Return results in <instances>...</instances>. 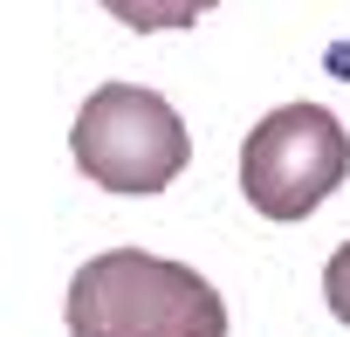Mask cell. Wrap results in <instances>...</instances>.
Listing matches in <instances>:
<instances>
[{"label": "cell", "instance_id": "obj_2", "mask_svg": "<svg viewBox=\"0 0 350 337\" xmlns=\"http://www.w3.org/2000/svg\"><path fill=\"white\" fill-rule=\"evenodd\" d=\"M69 151H76V173H90L103 193H165L186 173L193 138H186V117L172 110L158 90L103 83L76 110Z\"/></svg>", "mask_w": 350, "mask_h": 337}, {"label": "cell", "instance_id": "obj_3", "mask_svg": "<svg viewBox=\"0 0 350 337\" xmlns=\"http://www.w3.org/2000/svg\"><path fill=\"white\" fill-rule=\"evenodd\" d=\"M350 173V138L323 103H282L268 110L241 145V193L268 221H309Z\"/></svg>", "mask_w": 350, "mask_h": 337}, {"label": "cell", "instance_id": "obj_1", "mask_svg": "<svg viewBox=\"0 0 350 337\" xmlns=\"http://www.w3.org/2000/svg\"><path fill=\"white\" fill-rule=\"evenodd\" d=\"M69 337H227V303L186 262L110 248L69 282Z\"/></svg>", "mask_w": 350, "mask_h": 337}, {"label": "cell", "instance_id": "obj_5", "mask_svg": "<svg viewBox=\"0 0 350 337\" xmlns=\"http://www.w3.org/2000/svg\"><path fill=\"white\" fill-rule=\"evenodd\" d=\"M323 303L336 310V323H350V241L329 255V269H323Z\"/></svg>", "mask_w": 350, "mask_h": 337}, {"label": "cell", "instance_id": "obj_4", "mask_svg": "<svg viewBox=\"0 0 350 337\" xmlns=\"http://www.w3.org/2000/svg\"><path fill=\"white\" fill-rule=\"evenodd\" d=\"M103 8L124 28H137V35H165V28H193L200 14L220 8V0H103Z\"/></svg>", "mask_w": 350, "mask_h": 337}]
</instances>
